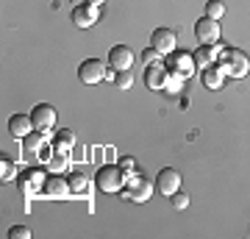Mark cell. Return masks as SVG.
<instances>
[{
  "label": "cell",
  "instance_id": "cell-1",
  "mask_svg": "<svg viewBox=\"0 0 250 239\" xmlns=\"http://www.w3.org/2000/svg\"><path fill=\"white\" fill-rule=\"evenodd\" d=\"M217 67L225 72V78H245L250 72V56L242 53L239 47H225L223 56H220V62H217Z\"/></svg>",
  "mask_w": 250,
  "mask_h": 239
},
{
  "label": "cell",
  "instance_id": "cell-2",
  "mask_svg": "<svg viewBox=\"0 0 250 239\" xmlns=\"http://www.w3.org/2000/svg\"><path fill=\"white\" fill-rule=\"evenodd\" d=\"M95 186L103 195H120L125 189V170L120 164H103L95 173Z\"/></svg>",
  "mask_w": 250,
  "mask_h": 239
},
{
  "label": "cell",
  "instance_id": "cell-3",
  "mask_svg": "<svg viewBox=\"0 0 250 239\" xmlns=\"http://www.w3.org/2000/svg\"><path fill=\"white\" fill-rule=\"evenodd\" d=\"M125 197L134 200V203H147L150 195L156 192V184L150 178H145L142 173H125Z\"/></svg>",
  "mask_w": 250,
  "mask_h": 239
},
{
  "label": "cell",
  "instance_id": "cell-4",
  "mask_svg": "<svg viewBox=\"0 0 250 239\" xmlns=\"http://www.w3.org/2000/svg\"><path fill=\"white\" fill-rule=\"evenodd\" d=\"M47 175H50V173H45V170H39V167H34V170H28V173H22V175L17 178L22 197H28V200H31V197L42 195V192H45Z\"/></svg>",
  "mask_w": 250,
  "mask_h": 239
},
{
  "label": "cell",
  "instance_id": "cell-5",
  "mask_svg": "<svg viewBox=\"0 0 250 239\" xmlns=\"http://www.w3.org/2000/svg\"><path fill=\"white\" fill-rule=\"evenodd\" d=\"M164 64H167V70L172 72V75H178V78L189 81L192 75H195V56L187 53V50H172L167 59H164Z\"/></svg>",
  "mask_w": 250,
  "mask_h": 239
},
{
  "label": "cell",
  "instance_id": "cell-6",
  "mask_svg": "<svg viewBox=\"0 0 250 239\" xmlns=\"http://www.w3.org/2000/svg\"><path fill=\"white\" fill-rule=\"evenodd\" d=\"M106 75H108L106 64L98 62V59H86V62L78 67V78H81V84H86V87H95L100 81H106Z\"/></svg>",
  "mask_w": 250,
  "mask_h": 239
},
{
  "label": "cell",
  "instance_id": "cell-7",
  "mask_svg": "<svg viewBox=\"0 0 250 239\" xmlns=\"http://www.w3.org/2000/svg\"><path fill=\"white\" fill-rule=\"evenodd\" d=\"M175 44H178V36H175V31H172V28H156V31H153L150 47H156V50H159L164 59H167L172 50H178Z\"/></svg>",
  "mask_w": 250,
  "mask_h": 239
},
{
  "label": "cell",
  "instance_id": "cell-8",
  "mask_svg": "<svg viewBox=\"0 0 250 239\" xmlns=\"http://www.w3.org/2000/svg\"><path fill=\"white\" fill-rule=\"evenodd\" d=\"M195 39H197L200 44H214V42H220V22L203 14V17L195 22Z\"/></svg>",
  "mask_w": 250,
  "mask_h": 239
},
{
  "label": "cell",
  "instance_id": "cell-9",
  "mask_svg": "<svg viewBox=\"0 0 250 239\" xmlns=\"http://www.w3.org/2000/svg\"><path fill=\"white\" fill-rule=\"evenodd\" d=\"M156 189H159L164 197H172L175 192H181V173L172 167H164L156 175Z\"/></svg>",
  "mask_w": 250,
  "mask_h": 239
},
{
  "label": "cell",
  "instance_id": "cell-10",
  "mask_svg": "<svg viewBox=\"0 0 250 239\" xmlns=\"http://www.w3.org/2000/svg\"><path fill=\"white\" fill-rule=\"evenodd\" d=\"M223 50H225V47H223V44H217V42H214V44H200L195 53H192V56H195V67H197V70L214 67V64L220 62Z\"/></svg>",
  "mask_w": 250,
  "mask_h": 239
},
{
  "label": "cell",
  "instance_id": "cell-11",
  "mask_svg": "<svg viewBox=\"0 0 250 239\" xmlns=\"http://www.w3.org/2000/svg\"><path fill=\"white\" fill-rule=\"evenodd\" d=\"M134 59L136 56L128 44H114V47L108 50V67H114L117 72L131 70V67H134Z\"/></svg>",
  "mask_w": 250,
  "mask_h": 239
},
{
  "label": "cell",
  "instance_id": "cell-12",
  "mask_svg": "<svg viewBox=\"0 0 250 239\" xmlns=\"http://www.w3.org/2000/svg\"><path fill=\"white\" fill-rule=\"evenodd\" d=\"M42 195L50 197V200H67V197L72 195V189H70V178L47 175V181H45V192H42Z\"/></svg>",
  "mask_w": 250,
  "mask_h": 239
},
{
  "label": "cell",
  "instance_id": "cell-13",
  "mask_svg": "<svg viewBox=\"0 0 250 239\" xmlns=\"http://www.w3.org/2000/svg\"><path fill=\"white\" fill-rule=\"evenodd\" d=\"M167 78H170V72H167V64L164 62L150 64L145 70V87L150 89V92H161V89L167 87Z\"/></svg>",
  "mask_w": 250,
  "mask_h": 239
},
{
  "label": "cell",
  "instance_id": "cell-14",
  "mask_svg": "<svg viewBox=\"0 0 250 239\" xmlns=\"http://www.w3.org/2000/svg\"><path fill=\"white\" fill-rule=\"evenodd\" d=\"M98 20H100V9L92 6V3H81V6L72 9V22L78 28H92Z\"/></svg>",
  "mask_w": 250,
  "mask_h": 239
},
{
  "label": "cell",
  "instance_id": "cell-15",
  "mask_svg": "<svg viewBox=\"0 0 250 239\" xmlns=\"http://www.w3.org/2000/svg\"><path fill=\"white\" fill-rule=\"evenodd\" d=\"M31 120H34L36 131H50L56 125V109L50 103H39V106L31 111Z\"/></svg>",
  "mask_w": 250,
  "mask_h": 239
},
{
  "label": "cell",
  "instance_id": "cell-16",
  "mask_svg": "<svg viewBox=\"0 0 250 239\" xmlns=\"http://www.w3.org/2000/svg\"><path fill=\"white\" fill-rule=\"evenodd\" d=\"M34 128H36V125H34V120H31L28 114H14L9 120V133L14 136V139H25Z\"/></svg>",
  "mask_w": 250,
  "mask_h": 239
},
{
  "label": "cell",
  "instance_id": "cell-17",
  "mask_svg": "<svg viewBox=\"0 0 250 239\" xmlns=\"http://www.w3.org/2000/svg\"><path fill=\"white\" fill-rule=\"evenodd\" d=\"M200 84H203V89H211V92H217V89L225 87V72L220 70V67H206V70H200Z\"/></svg>",
  "mask_w": 250,
  "mask_h": 239
},
{
  "label": "cell",
  "instance_id": "cell-18",
  "mask_svg": "<svg viewBox=\"0 0 250 239\" xmlns=\"http://www.w3.org/2000/svg\"><path fill=\"white\" fill-rule=\"evenodd\" d=\"M89 175L86 173H81V170H75L70 175V189H72V195H86L89 192Z\"/></svg>",
  "mask_w": 250,
  "mask_h": 239
},
{
  "label": "cell",
  "instance_id": "cell-19",
  "mask_svg": "<svg viewBox=\"0 0 250 239\" xmlns=\"http://www.w3.org/2000/svg\"><path fill=\"white\" fill-rule=\"evenodd\" d=\"M223 14H225V6H223V0H208L206 3V17H211V20H223Z\"/></svg>",
  "mask_w": 250,
  "mask_h": 239
},
{
  "label": "cell",
  "instance_id": "cell-20",
  "mask_svg": "<svg viewBox=\"0 0 250 239\" xmlns=\"http://www.w3.org/2000/svg\"><path fill=\"white\" fill-rule=\"evenodd\" d=\"M42 148H45V136H42V133H34V131H31V133L25 136V151L39 153Z\"/></svg>",
  "mask_w": 250,
  "mask_h": 239
},
{
  "label": "cell",
  "instance_id": "cell-21",
  "mask_svg": "<svg viewBox=\"0 0 250 239\" xmlns=\"http://www.w3.org/2000/svg\"><path fill=\"white\" fill-rule=\"evenodd\" d=\"M72 142H75L72 131H62V133H59V139H56L53 145H56V151H59V153H67L72 148Z\"/></svg>",
  "mask_w": 250,
  "mask_h": 239
},
{
  "label": "cell",
  "instance_id": "cell-22",
  "mask_svg": "<svg viewBox=\"0 0 250 239\" xmlns=\"http://www.w3.org/2000/svg\"><path fill=\"white\" fill-rule=\"evenodd\" d=\"M0 175H3V181H14V178H17V167H14V161L6 159V156H3V161H0Z\"/></svg>",
  "mask_w": 250,
  "mask_h": 239
},
{
  "label": "cell",
  "instance_id": "cell-23",
  "mask_svg": "<svg viewBox=\"0 0 250 239\" xmlns=\"http://www.w3.org/2000/svg\"><path fill=\"white\" fill-rule=\"evenodd\" d=\"M114 87H117V89H131V87H134V72H131V70H123V72H117V78H114Z\"/></svg>",
  "mask_w": 250,
  "mask_h": 239
},
{
  "label": "cell",
  "instance_id": "cell-24",
  "mask_svg": "<svg viewBox=\"0 0 250 239\" xmlns=\"http://www.w3.org/2000/svg\"><path fill=\"white\" fill-rule=\"evenodd\" d=\"M142 62H145V67H150V64H159V62H164V56L156 50V47H147L142 53Z\"/></svg>",
  "mask_w": 250,
  "mask_h": 239
},
{
  "label": "cell",
  "instance_id": "cell-25",
  "mask_svg": "<svg viewBox=\"0 0 250 239\" xmlns=\"http://www.w3.org/2000/svg\"><path fill=\"white\" fill-rule=\"evenodd\" d=\"M9 239H31V228H28V225H11Z\"/></svg>",
  "mask_w": 250,
  "mask_h": 239
},
{
  "label": "cell",
  "instance_id": "cell-26",
  "mask_svg": "<svg viewBox=\"0 0 250 239\" xmlns=\"http://www.w3.org/2000/svg\"><path fill=\"white\" fill-rule=\"evenodd\" d=\"M187 206H189V195H187V192H175V195H172V209L184 212Z\"/></svg>",
  "mask_w": 250,
  "mask_h": 239
},
{
  "label": "cell",
  "instance_id": "cell-27",
  "mask_svg": "<svg viewBox=\"0 0 250 239\" xmlns=\"http://www.w3.org/2000/svg\"><path fill=\"white\" fill-rule=\"evenodd\" d=\"M170 72V70H167ZM184 87V78H178V75H172L170 72V78H167V87H164V92H178V89Z\"/></svg>",
  "mask_w": 250,
  "mask_h": 239
},
{
  "label": "cell",
  "instance_id": "cell-28",
  "mask_svg": "<svg viewBox=\"0 0 250 239\" xmlns=\"http://www.w3.org/2000/svg\"><path fill=\"white\" fill-rule=\"evenodd\" d=\"M67 167V159H64V153H59L56 159H50V173H62Z\"/></svg>",
  "mask_w": 250,
  "mask_h": 239
},
{
  "label": "cell",
  "instance_id": "cell-29",
  "mask_svg": "<svg viewBox=\"0 0 250 239\" xmlns=\"http://www.w3.org/2000/svg\"><path fill=\"white\" fill-rule=\"evenodd\" d=\"M117 164H120L125 173H134V159H131V156H123V159L117 161Z\"/></svg>",
  "mask_w": 250,
  "mask_h": 239
},
{
  "label": "cell",
  "instance_id": "cell-30",
  "mask_svg": "<svg viewBox=\"0 0 250 239\" xmlns=\"http://www.w3.org/2000/svg\"><path fill=\"white\" fill-rule=\"evenodd\" d=\"M86 3H92V6H98V9H100V6H103L106 0H86Z\"/></svg>",
  "mask_w": 250,
  "mask_h": 239
}]
</instances>
